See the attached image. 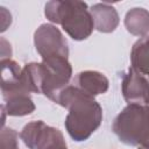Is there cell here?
I'll use <instances>...</instances> for the list:
<instances>
[{
  "instance_id": "cell-2",
  "label": "cell",
  "mask_w": 149,
  "mask_h": 149,
  "mask_svg": "<svg viewBox=\"0 0 149 149\" xmlns=\"http://www.w3.org/2000/svg\"><path fill=\"white\" fill-rule=\"evenodd\" d=\"M44 14L49 21L61 24L66 34L76 41L87 38L94 29L91 12L83 1H49L45 5Z\"/></svg>"
},
{
  "instance_id": "cell-12",
  "label": "cell",
  "mask_w": 149,
  "mask_h": 149,
  "mask_svg": "<svg viewBox=\"0 0 149 149\" xmlns=\"http://www.w3.org/2000/svg\"><path fill=\"white\" fill-rule=\"evenodd\" d=\"M132 68L149 80V35L141 37L132 48Z\"/></svg>"
},
{
  "instance_id": "cell-1",
  "label": "cell",
  "mask_w": 149,
  "mask_h": 149,
  "mask_svg": "<svg viewBox=\"0 0 149 149\" xmlns=\"http://www.w3.org/2000/svg\"><path fill=\"white\" fill-rule=\"evenodd\" d=\"M56 104L68 108L65 128L71 139L77 142L87 140L102 121V109L94 97L74 85L66 86Z\"/></svg>"
},
{
  "instance_id": "cell-4",
  "label": "cell",
  "mask_w": 149,
  "mask_h": 149,
  "mask_svg": "<svg viewBox=\"0 0 149 149\" xmlns=\"http://www.w3.org/2000/svg\"><path fill=\"white\" fill-rule=\"evenodd\" d=\"M43 86L42 93L51 101L57 102L61 92L69 86L72 76V68L65 57H51L42 59Z\"/></svg>"
},
{
  "instance_id": "cell-11",
  "label": "cell",
  "mask_w": 149,
  "mask_h": 149,
  "mask_svg": "<svg viewBox=\"0 0 149 149\" xmlns=\"http://www.w3.org/2000/svg\"><path fill=\"white\" fill-rule=\"evenodd\" d=\"M125 27L132 35L147 36L149 34V12L142 7L132 8L125 16Z\"/></svg>"
},
{
  "instance_id": "cell-14",
  "label": "cell",
  "mask_w": 149,
  "mask_h": 149,
  "mask_svg": "<svg viewBox=\"0 0 149 149\" xmlns=\"http://www.w3.org/2000/svg\"><path fill=\"white\" fill-rule=\"evenodd\" d=\"M137 149H149V144H146V146H140Z\"/></svg>"
},
{
  "instance_id": "cell-7",
  "label": "cell",
  "mask_w": 149,
  "mask_h": 149,
  "mask_svg": "<svg viewBox=\"0 0 149 149\" xmlns=\"http://www.w3.org/2000/svg\"><path fill=\"white\" fill-rule=\"evenodd\" d=\"M122 95L128 104L149 105V80L133 68L122 79Z\"/></svg>"
},
{
  "instance_id": "cell-5",
  "label": "cell",
  "mask_w": 149,
  "mask_h": 149,
  "mask_svg": "<svg viewBox=\"0 0 149 149\" xmlns=\"http://www.w3.org/2000/svg\"><path fill=\"white\" fill-rule=\"evenodd\" d=\"M20 137L29 149H54L66 144L59 129L50 127L41 120L27 123L22 128Z\"/></svg>"
},
{
  "instance_id": "cell-8",
  "label": "cell",
  "mask_w": 149,
  "mask_h": 149,
  "mask_svg": "<svg viewBox=\"0 0 149 149\" xmlns=\"http://www.w3.org/2000/svg\"><path fill=\"white\" fill-rule=\"evenodd\" d=\"M94 28L100 33H112L116 29L119 24V15L116 9L104 2V3H95L90 9Z\"/></svg>"
},
{
  "instance_id": "cell-13",
  "label": "cell",
  "mask_w": 149,
  "mask_h": 149,
  "mask_svg": "<svg viewBox=\"0 0 149 149\" xmlns=\"http://www.w3.org/2000/svg\"><path fill=\"white\" fill-rule=\"evenodd\" d=\"M17 133L12 128L2 127L0 136V149H19Z\"/></svg>"
},
{
  "instance_id": "cell-3",
  "label": "cell",
  "mask_w": 149,
  "mask_h": 149,
  "mask_svg": "<svg viewBox=\"0 0 149 149\" xmlns=\"http://www.w3.org/2000/svg\"><path fill=\"white\" fill-rule=\"evenodd\" d=\"M112 130L127 146L149 144V105L128 104L114 119Z\"/></svg>"
},
{
  "instance_id": "cell-15",
  "label": "cell",
  "mask_w": 149,
  "mask_h": 149,
  "mask_svg": "<svg viewBox=\"0 0 149 149\" xmlns=\"http://www.w3.org/2000/svg\"><path fill=\"white\" fill-rule=\"evenodd\" d=\"M57 149H68V147H62V148H57Z\"/></svg>"
},
{
  "instance_id": "cell-10",
  "label": "cell",
  "mask_w": 149,
  "mask_h": 149,
  "mask_svg": "<svg viewBox=\"0 0 149 149\" xmlns=\"http://www.w3.org/2000/svg\"><path fill=\"white\" fill-rule=\"evenodd\" d=\"M5 104L2 107L10 116H23L31 114L35 111V105L26 91H19L2 95Z\"/></svg>"
},
{
  "instance_id": "cell-6",
  "label": "cell",
  "mask_w": 149,
  "mask_h": 149,
  "mask_svg": "<svg viewBox=\"0 0 149 149\" xmlns=\"http://www.w3.org/2000/svg\"><path fill=\"white\" fill-rule=\"evenodd\" d=\"M34 43L42 59L51 57L68 58L69 56L68 42L61 30L54 24H41L34 34Z\"/></svg>"
},
{
  "instance_id": "cell-9",
  "label": "cell",
  "mask_w": 149,
  "mask_h": 149,
  "mask_svg": "<svg viewBox=\"0 0 149 149\" xmlns=\"http://www.w3.org/2000/svg\"><path fill=\"white\" fill-rule=\"evenodd\" d=\"M73 85L79 87L87 94L95 97L98 94L107 92L108 79L98 71H83L76 76Z\"/></svg>"
}]
</instances>
